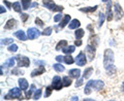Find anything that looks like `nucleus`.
Listing matches in <instances>:
<instances>
[{
	"instance_id": "23",
	"label": "nucleus",
	"mask_w": 124,
	"mask_h": 101,
	"mask_svg": "<svg viewBox=\"0 0 124 101\" xmlns=\"http://www.w3.org/2000/svg\"><path fill=\"white\" fill-rule=\"evenodd\" d=\"M84 34H85V32H84V30H83V29H77L76 33H75V35H76V38H77V39H81V38L84 36Z\"/></svg>"
},
{
	"instance_id": "44",
	"label": "nucleus",
	"mask_w": 124,
	"mask_h": 101,
	"mask_svg": "<svg viewBox=\"0 0 124 101\" xmlns=\"http://www.w3.org/2000/svg\"><path fill=\"white\" fill-rule=\"evenodd\" d=\"M11 73H14V74H19V73H22V72H20L18 69H14V70L11 71Z\"/></svg>"
},
{
	"instance_id": "22",
	"label": "nucleus",
	"mask_w": 124,
	"mask_h": 101,
	"mask_svg": "<svg viewBox=\"0 0 124 101\" xmlns=\"http://www.w3.org/2000/svg\"><path fill=\"white\" fill-rule=\"evenodd\" d=\"M62 81H63V87H69L71 85V79L68 76H64Z\"/></svg>"
},
{
	"instance_id": "12",
	"label": "nucleus",
	"mask_w": 124,
	"mask_h": 101,
	"mask_svg": "<svg viewBox=\"0 0 124 101\" xmlns=\"http://www.w3.org/2000/svg\"><path fill=\"white\" fill-rule=\"evenodd\" d=\"M16 25H17V21L15 20V19H10V20H8L6 22V24L4 26V29L6 30H11L13 28H15Z\"/></svg>"
},
{
	"instance_id": "48",
	"label": "nucleus",
	"mask_w": 124,
	"mask_h": 101,
	"mask_svg": "<svg viewBox=\"0 0 124 101\" xmlns=\"http://www.w3.org/2000/svg\"><path fill=\"white\" fill-rule=\"evenodd\" d=\"M78 99H79L78 97H72V98H71V100H78Z\"/></svg>"
},
{
	"instance_id": "7",
	"label": "nucleus",
	"mask_w": 124,
	"mask_h": 101,
	"mask_svg": "<svg viewBox=\"0 0 124 101\" xmlns=\"http://www.w3.org/2000/svg\"><path fill=\"white\" fill-rule=\"evenodd\" d=\"M40 34L41 33L36 28H29L28 31H27V35H28L29 39H35V38H37Z\"/></svg>"
},
{
	"instance_id": "3",
	"label": "nucleus",
	"mask_w": 124,
	"mask_h": 101,
	"mask_svg": "<svg viewBox=\"0 0 124 101\" xmlns=\"http://www.w3.org/2000/svg\"><path fill=\"white\" fill-rule=\"evenodd\" d=\"M5 99H15V98H17V99H21L22 98V89L20 88H14V89H11V90L9 91V93L7 94L5 97H4Z\"/></svg>"
},
{
	"instance_id": "9",
	"label": "nucleus",
	"mask_w": 124,
	"mask_h": 101,
	"mask_svg": "<svg viewBox=\"0 0 124 101\" xmlns=\"http://www.w3.org/2000/svg\"><path fill=\"white\" fill-rule=\"evenodd\" d=\"M86 62H87V59H86V57H85V54H84L83 52H81L79 55L77 56V59H76L77 65H79V66H84L85 64H86Z\"/></svg>"
},
{
	"instance_id": "10",
	"label": "nucleus",
	"mask_w": 124,
	"mask_h": 101,
	"mask_svg": "<svg viewBox=\"0 0 124 101\" xmlns=\"http://www.w3.org/2000/svg\"><path fill=\"white\" fill-rule=\"evenodd\" d=\"M114 6H115V13H116V20H120L124 15V11L119 3H115Z\"/></svg>"
},
{
	"instance_id": "39",
	"label": "nucleus",
	"mask_w": 124,
	"mask_h": 101,
	"mask_svg": "<svg viewBox=\"0 0 124 101\" xmlns=\"http://www.w3.org/2000/svg\"><path fill=\"white\" fill-rule=\"evenodd\" d=\"M61 19H62V14H58L56 17L54 18V22H59Z\"/></svg>"
},
{
	"instance_id": "20",
	"label": "nucleus",
	"mask_w": 124,
	"mask_h": 101,
	"mask_svg": "<svg viewBox=\"0 0 124 101\" xmlns=\"http://www.w3.org/2000/svg\"><path fill=\"white\" fill-rule=\"evenodd\" d=\"M97 5L95 6H92V7H84V8H81V11H83V13H93V11H95L97 9Z\"/></svg>"
},
{
	"instance_id": "16",
	"label": "nucleus",
	"mask_w": 124,
	"mask_h": 101,
	"mask_svg": "<svg viewBox=\"0 0 124 101\" xmlns=\"http://www.w3.org/2000/svg\"><path fill=\"white\" fill-rule=\"evenodd\" d=\"M69 21H70V15H69V14H65L64 18H63V20H62L61 23L59 24V27H60V28H64V27L66 26V24H68Z\"/></svg>"
},
{
	"instance_id": "35",
	"label": "nucleus",
	"mask_w": 124,
	"mask_h": 101,
	"mask_svg": "<svg viewBox=\"0 0 124 101\" xmlns=\"http://www.w3.org/2000/svg\"><path fill=\"white\" fill-rule=\"evenodd\" d=\"M52 89H53V87H46V93H45V97H49L50 95H51Z\"/></svg>"
},
{
	"instance_id": "5",
	"label": "nucleus",
	"mask_w": 124,
	"mask_h": 101,
	"mask_svg": "<svg viewBox=\"0 0 124 101\" xmlns=\"http://www.w3.org/2000/svg\"><path fill=\"white\" fill-rule=\"evenodd\" d=\"M16 60L18 62V66L19 67H29L30 64V60L25 56H17Z\"/></svg>"
},
{
	"instance_id": "38",
	"label": "nucleus",
	"mask_w": 124,
	"mask_h": 101,
	"mask_svg": "<svg viewBox=\"0 0 124 101\" xmlns=\"http://www.w3.org/2000/svg\"><path fill=\"white\" fill-rule=\"evenodd\" d=\"M35 23H36V24H37L38 26H40V27H42V26H44V22H42V21L40 20L39 18H36V20H35Z\"/></svg>"
},
{
	"instance_id": "14",
	"label": "nucleus",
	"mask_w": 124,
	"mask_h": 101,
	"mask_svg": "<svg viewBox=\"0 0 124 101\" xmlns=\"http://www.w3.org/2000/svg\"><path fill=\"white\" fill-rule=\"evenodd\" d=\"M15 36L19 38L20 40H26L27 39V37H28V35H26L24 31H22V30H19L17 31V32H15Z\"/></svg>"
},
{
	"instance_id": "18",
	"label": "nucleus",
	"mask_w": 124,
	"mask_h": 101,
	"mask_svg": "<svg viewBox=\"0 0 124 101\" xmlns=\"http://www.w3.org/2000/svg\"><path fill=\"white\" fill-rule=\"evenodd\" d=\"M81 26V23L79 20H72L69 24V29H77Z\"/></svg>"
},
{
	"instance_id": "43",
	"label": "nucleus",
	"mask_w": 124,
	"mask_h": 101,
	"mask_svg": "<svg viewBox=\"0 0 124 101\" xmlns=\"http://www.w3.org/2000/svg\"><path fill=\"white\" fill-rule=\"evenodd\" d=\"M4 4H5L7 7H8V8H10V7H13V5H11L8 1H4Z\"/></svg>"
},
{
	"instance_id": "41",
	"label": "nucleus",
	"mask_w": 124,
	"mask_h": 101,
	"mask_svg": "<svg viewBox=\"0 0 124 101\" xmlns=\"http://www.w3.org/2000/svg\"><path fill=\"white\" fill-rule=\"evenodd\" d=\"M56 60H57L58 62H62V61H64V57L62 58V56H57V57H56Z\"/></svg>"
},
{
	"instance_id": "30",
	"label": "nucleus",
	"mask_w": 124,
	"mask_h": 101,
	"mask_svg": "<svg viewBox=\"0 0 124 101\" xmlns=\"http://www.w3.org/2000/svg\"><path fill=\"white\" fill-rule=\"evenodd\" d=\"M52 31H53L52 27H48L46 29L44 30V32H41V34L42 35H45V36H49V35H51L52 34Z\"/></svg>"
},
{
	"instance_id": "13",
	"label": "nucleus",
	"mask_w": 124,
	"mask_h": 101,
	"mask_svg": "<svg viewBox=\"0 0 124 101\" xmlns=\"http://www.w3.org/2000/svg\"><path fill=\"white\" fill-rule=\"evenodd\" d=\"M45 70H46L45 66H44V65H40V66H39V67H38L37 69H35V70H33L32 72H31V76L34 77V76H36V75L42 74V73L45 72Z\"/></svg>"
},
{
	"instance_id": "49",
	"label": "nucleus",
	"mask_w": 124,
	"mask_h": 101,
	"mask_svg": "<svg viewBox=\"0 0 124 101\" xmlns=\"http://www.w3.org/2000/svg\"><path fill=\"white\" fill-rule=\"evenodd\" d=\"M122 90H123V92H124V83L122 84Z\"/></svg>"
},
{
	"instance_id": "45",
	"label": "nucleus",
	"mask_w": 124,
	"mask_h": 101,
	"mask_svg": "<svg viewBox=\"0 0 124 101\" xmlns=\"http://www.w3.org/2000/svg\"><path fill=\"white\" fill-rule=\"evenodd\" d=\"M34 63H35L36 65H37V64H42V65H45V62H44V61H34Z\"/></svg>"
},
{
	"instance_id": "34",
	"label": "nucleus",
	"mask_w": 124,
	"mask_h": 101,
	"mask_svg": "<svg viewBox=\"0 0 124 101\" xmlns=\"http://www.w3.org/2000/svg\"><path fill=\"white\" fill-rule=\"evenodd\" d=\"M8 50H9V52L16 53V52H17V50H18V45H17V44H15V43L10 44V45L8 46Z\"/></svg>"
},
{
	"instance_id": "1",
	"label": "nucleus",
	"mask_w": 124,
	"mask_h": 101,
	"mask_svg": "<svg viewBox=\"0 0 124 101\" xmlns=\"http://www.w3.org/2000/svg\"><path fill=\"white\" fill-rule=\"evenodd\" d=\"M104 84L101 80H89L86 88H85V94H90L91 93V88L95 89V90H101L103 88Z\"/></svg>"
},
{
	"instance_id": "46",
	"label": "nucleus",
	"mask_w": 124,
	"mask_h": 101,
	"mask_svg": "<svg viewBox=\"0 0 124 101\" xmlns=\"http://www.w3.org/2000/svg\"><path fill=\"white\" fill-rule=\"evenodd\" d=\"M0 11H1V14H3V13H5V9L4 8H3V6H0Z\"/></svg>"
},
{
	"instance_id": "37",
	"label": "nucleus",
	"mask_w": 124,
	"mask_h": 101,
	"mask_svg": "<svg viewBox=\"0 0 124 101\" xmlns=\"http://www.w3.org/2000/svg\"><path fill=\"white\" fill-rule=\"evenodd\" d=\"M21 18H22V21H23V22H26L27 20H28L29 15L27 14H21Z\"/></svg>"
},
{
	"instance_id": "47",
	"label": "nucleus",
	"mask_w": 124,
	"mask_h": 101,
	"mask_svg": "<svg viewBox=\"0 0 124 101\" xmlns=\"http://www.w3.org/2000/svg\"><path fill=\"white\" fill-rule=\"evenodd\" d=\"M36 6H38V3H37V2L32 3V5H31V7H36Z\"/></svg>"
},
{
	"instance_id": "33",
	"label": "nucleus",
	"mask_w": 124,
	"mask_h": 101,
	"mask_svg": "<svg viewBox=\"0 0 124 101\" xmlns=\"http://www.w3.org/2000/svg\"><path fill=\"white\" fill-rule=\"evenodd\" d=\"M40 95H41V89H38V90H36L35 94H34V96H33V99L34 100H38L40 98Z\"/></svg>"
},
{
	"instance_id": "25",
	"label": "nucleus",
	"mask_w": 124,
	"mask_h": 101,
	"mask_svg": "<svg viewBox=\"0 0 124 101\" xmlns=\"http://www.w3.org/2000/svg\"><path fill=\"white\" fill-rule=\"evenodd\" d=\"M53 67H54V69L57 71V72H62V71H64V66H62L61 64H59V63H56V64H54L53 65Z\"/></svg>"
},
{
	"instance_id": "42",
	"label": "nucleus",
	"mask_w": 124,
	"mask_h": 101,
	"mask_svg": "<svg viewBox=\"0 0 124 101\" xmlns=\"http://www.w3.org/2000/svg\"><path fill=\"white\" fill-rule=\"evenodd\" d=\"M76 45H77V46H80V45H82V40H80V39H77V40H76Z\"/></svg>"
},
{
	"instance_id": "4",
	"label": "nucleus",
	"mask_w": 124,
	"mask_h": 101,
	"mask_svg": "<svg viewBox=\"0 0 124 101\" xmlns=\"http://www.w3.org/2000/svg\"><path fill=\"white\" fill-rule=\"evenodd\" d=\"M42 4L50 10H54V11H62L63 10V7L56 5L53 0H42Z\"/></svg>"
},
{
	"instance_id": "2",
	"label": "nucleus",
	"mask_w": 124,
	"mask_h": 101,
	"mask_svg": "<svg viewBox=\"0 0 124 101\" xmlns=\"http://www.w3.org/2000/svg\"><path fill=\"white\" fill-rule=\"evenodd\" d=\"M114 63V53L113 50L110 49H107L104 50V57H103V65L104 68L108 67V66L113 65Z\"/></svg>"
},
{
	"instance_id": "40",
	"label": "nucleus",
	"mask_w": 124,
	"mask_h": 101,
	"mask_svg": "<svg viewBox=\"0 0 124 101\" xmlns=\"http://www.w3.org/2000/svg\"><path fill=\"white\" fill-rule=\"evenodd\" d=\"M82 84H83V79H80L76 83V87H80V86H82Z\"/></svg>"
},
{
	"instance_id": "28",
	"label": "nucleus",
	"mask_w": 124,
	"mask_h": 101,
	"mask_svg": "<svg viewBox=\"0 0 124 101\" xmlns=\"http://www.w3.org/2000/svg\"><path fill=\"white\" fill-rule=\"evenodd\" d=\"M64 62L66 64H72L73 62H75V60H73V58L70 55H67V56L64 57Z\"/></svg>"
},
{
	"instance_id": "26",
	"label": "nucleus",
	"mask_w": 124,
	"mask_h": 101,
	"mask_svg": "<svg viewBox=\"0 0 124 101\" xmlns=\"http://www.w3.org/2000/svg\"><path fill=\"white\" fill-rule=\"evenodd\" d=\"M15 58H10V59H8V60H6V62L3 65L5 66V67H13V66L15 65Z\"/></svg>"
},
{
	"instance_id": "21",
	"label": "nucleus",
	"mask_w": 124,
	"mask_h": 101,
	"mask_svg": "<svg viewBox=\"0 0 124 101\" xmlns=\"http://www.w3.org/2000/svg\"><path fill=\"white\" fill-rule=\"evenodd\" d=\"M66 44H67V41H66V40H60V41L57 43V45H56V50H61V49H63V48H65V46H66Z\"/></svg>"
},
{
	"instance_id": "29",
	"label": "nucleus",
	"mask_w": 124,
	"mask_h": 101,
	"mask_svg": "<svg viewBox=\"0 0 124 101\" xmlns=\"http://www.w3.org/2000/svg\"><path fill=\"white\" fill-rule=\"evenodd\" d=\"M13 8L15 11H17V13H21V4H20V2H15L14 4H13Z\"/></svg>"
},
{
	"instance_id": "24",
	"label": "nucleus",
	"mask_w": 124,
	"mask_h": 101,
	"mask_svg": "<svg viewBox=\"0 0 124 101\" xmlns=\"http://www.w3.org/2000/svg\"><path fill=\"white\" fill-rule=\"evenodd\" d=\"M22 2V6H23V9H28L29 7L31 6V0H21Z\"/></svg>"
},
{
	"instance_id": "31",
	"label": "nucleus",
	"mask_w": 124,
	"mask_h": 101,
	"mask_svg": "<svg viewBox=\"0 0 124 101\" xmlns=\"http://www.w3.org/2000/svg\"><path fill=\"white\" fill-rule=\"evenodd\" d=\"M104 19H106V14H103L102 13L99 14V21H98V27H101L103 22H104Z\"/></svg>"
},
{
	"instance_id": "11",
	"label": "nucleus",
	"mask_w": 124,
	"mask_h": 101,
	"mask_svg": "<svg viewBox=\"0 0 124 101\" xmlns=\"http://www.w3.org/2000/svg\"><path fill=\"white\" fill-rule=\"evenodd\" d=\"M107 20L108 22H111L113 20V11H112V2L108 1L107 4Z\"/></svg>"
},
{
	"instance_id": "6",
	"label": "nucleus",
	"mask_w": 124,
	"mask_h": 101,
	"mask_svg": "<svg viewBox=\"0 0 124 101\" xmlns=\"http://www.w3.org/2000/svg\"><path fill=\"white\" fill-rule=\"evenodd\" d=\"M52 87H53V89H55V90H57V91L61 90V88L63 87V81L61 80L60 76H58V75L57 76H54Z\"/></svg>"
},
{
	"instance_id": "32",
	"label": "nucleus",
	"mask_w": 124,
	"mask_h": 101,
	"mask_svg": "<svg viewBox=\"0 0 124 101\" xmlns=\"http://www.w3.org/2000/svg\"><path fill=\"white\" fill-rule=\"evenodd\" d=\"M35 90V86L34 85H31V87H30V89H29V91L27 92V94H26V97H27V99H29L30 97H31V94H32V92Z\"/></svg>"
},
{
	"instance_id": "19",
	"label": "nucleus",
	"mask_w": 124,
	"mask_h": 101,
	"mask_svg": "<svg viewBox=\"0 0 124 101\" xmlns=\"http://www.w3.org/2000/svg\"><path fill=\"white\" fill-rule=\"evenodd\" d=\"M76 50V46L75 45H70V46H65V48H63V50H62V52H63L64 54H71Z\"/></svg>"
},
{
	"instance_id": "15",
	"label": "nucleus",
	"mask_w": 124,
	"mask_h": 101,
	"mask_svg": "<svg viewBox=\"0 0 124 101\" xmlns=\"http://www.w3.org/2000/svg\"><path fill=\"white\" fill-rule=\"evenodd\" d=\"M69 76L70 77H75V79H79L80 75H81V71L80 69H71L69 70Z\"/></svg>"
},
{
	"instance_id": "17",
	"label": "nucleus",
	"mask_w": 124,
	"mask_h": 101,
	"mask_svg": "<svg viewBox=\"0 0 124 101\" xmlns=\"http://www.w3.org/2000/svg\"><path fill=\"white\" fill-rule=\"evenodd\" d=\"M19 86H20L22 90H27L28 89V81L25 79H19Z\"/></svg>"
},
{
	"instance_id": "50",
	"label": "nucleus",
	"mask_w": 124,
	"mask_h": 101,
	"mask_svg": "<svg viewBox=\"0 0 124 101\" xmlns=\"http://www.w3.org/2000/svg\"><path fill=\"white\" fill-rule=\"evenodd\" d=\"M102 1H108V0H102Z\"/></svg>"
},
{
	"instance_id": "27",
	"label": "nucleus",
	"mask_w": 124,
	"mask_h": 101,
	"mask_svg": "<svg viewBox=\"0 0 124 101\" xmlns=\"http://www.w3.org/2000/svg\"><path fill=\"white\" fill-rule=\"evenodd\" d=\"M93 72V68L92 67H89V68H87L86 70L84 71V79H88V77H90V75H91V73Z\"/></svg>"
},
{
	"instance_id": "36",
	"label": "nucleus",
	"mask_w": 124,
	"mask_h": 101,
	"mask_svg": "<svg viewBox=\"0 0 124 101\" xmlns=\"http://www.w3.org/2000/svg\"><path fill=\"white\" fill-rule=\"evenodd\" d=\"M14 39L13 38H5V39H2V44H9V43H13Z\"/></svg>"
},
{
	"instance_id": "8",
	"label": "nucleus",
	"mask_w": 124,
	"mask_h": 101,
	"mask_svg": "<svg viewBox=\"0 0 124 101\" xmlns=\"http://www.w3.org/2000/svg\"><path fill=\"white\" fill-rule=\"evenodd\" d=\"M95 45L93 44H88L86 50H87V54H88V57H89V61H92L95 57Z\"/></svg>"
}]
</instances>
